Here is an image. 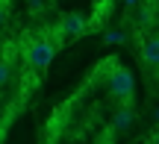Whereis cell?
Instances as JSON below:
<instances>
[{"instance_id":"6da1fadb","label":"cell","mask_w":159,"mask_h":144,"mask_svg":"<svg viewBox=\"0 0 159 144\" xmlns=\"http://www.w3.org/2000/svg\"><path fill=\"white\" fill-rule=\"evenodd\" d=\"M109 91L112 97H118L121 103H130L133 100V91H136V80L127 68L121 65H112V74H109Z\"/></svg>"},{"instance_id":"7a4b0ae2","label":"cell","mask_w":159,"mask_h":144,"mask_svg":"<svg viewBox=\"0 0 159 144\" xmlns=\"http://www.w3.org/2000/svg\"><path fill=\"white\" fill-rule=\"evenodd\" d=\"M53 56H56V44L47 41V38L33 41V44L24 50V59H27V65H30L33 71H44L47 65L53 62Z\"/></svg>"},{"instance_id":"3957f363","label":"cell","mask_w":159,"mask_h":144,"mask_svg":"<svg viewBox=\"0 0 159 144\" xmlns=\"http://www.w3.org/2000/svg\"><path fill=\"white\" fill-rule=\"evenodd\" d=\"M85 18L77 15V12H68V15L62 18V24H59V33H62V38H77V35L85 33Z\"/></svg>"},{"instance_id":"277c9868","label":"cell","mask_w":159,"mask_h":144,"mask_svg":"<svg viewBox=\"0 0 159 144\" xmlns=\"http://www.w3.org/2000/svg\"><path fill=\"white\" fill-rule=\"evenodd\" d=\"M142 59L153 68H159V35H148L142 41Z\"/></svg>"},{"instance_id":"5b68a950","label":"cell","mask_w":159,"mask_h":144,"mask_svg":"<svg viewBox=\"0 0 159 144\" xmlns=\"http://www.w3.org/2000/svg\"><path fill=\"white\" fill-rule=\"evenodd\" d=\"M133 121H136L133 103H121V106H118V112H115V121H112V127H115V129H130V127H133Z\"/></svg>"},{"instance_id":"8992f818","label":"cell","mask_w":159,"mask_h":144,"mask_svg":"<svg viewBox=\"0 0 159 144\" xmlns=\"http://www.w3.org/2000/svg\"><path fill=\"white\" fill-rule=\"evenodd\" d=\"M9 76H12L9 62H6V59H0V85H6V82H9Z\"/></svg>"},{"instance_id":"52a82bcc","label":"cell","mask_w":159,"mask_h":144,"mask_svg":"<svg viewBox=\"0 0 159 144\" xmlns=\"http://www.w3.org/2000/svg\"><path fill=\"white\" fill-rule=\"evenodd\" d=\"M103 38H106L109 44H118V41H124V35H121V33H106Z\"/></svg>"},{"instance_id":"ba28073f","label":"cell","mask_w":159,"mask_h":144,"mask_svg":"<svg viewBox=\"0 0 159 144\" xmlns=\"http://www.w3.org/2000/svg\"><path fill=\"white\" fill-rule=\"evenodd\" d=\"M30 6H33V12H44L47 9V0H30Z\"/></svg>"},{"instance_id":"9c48e42d","label":"cell","mask_w":159,"mask_h":144,"mask_svg":"<svg viewBox=\"0 0 159 144\" xmlns=\"http://www.w3.org/2000/svg\"><path fill=\"white\" fill-rule=\"evenodd\" d=\"M150 144H159V133H156V135H153V138H150Z\"/></svg>"},{"instance_id":"30bf717a","label":"cell","mask_w":159,"mask_h":144,"mask_svg":"<svg viewBox=\"0 0 159 144\" xmlns=\"http://www.w3.org/2000/svg\"><path fill=\"white\" fill-rule=\"evenodd\" d=\"M0 24H3V3H0Z\"/></svg>"},{"instance_id":"8fae6325","label":"cell","mask_w":159,"mask_h":144,"mask_svg":"<svg viewBox=\"0 0 159 144\" xmlns=\"http://www.w3.org/2000/svg\"><path fill=\"white\" fill-rule=\"evenodd\" d=\"M127 6H136V0H127Z\"/></svg>"}]
</instances>
